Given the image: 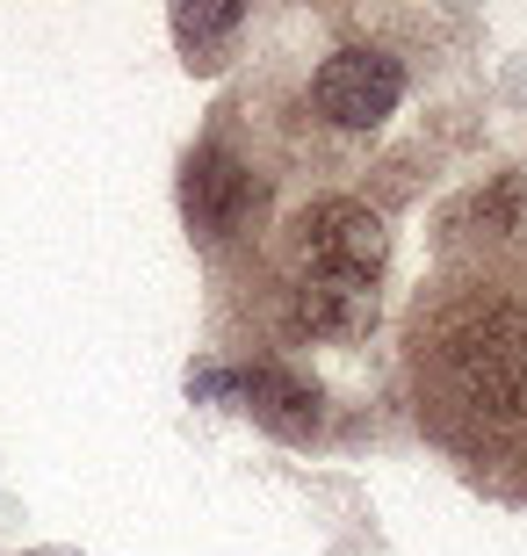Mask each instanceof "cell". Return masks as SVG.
I'll return each mask as SVG.
<instances>
[{"label": "cell", "instance_id": "6da1fadb", "mask_svg": "<svg viewBox=\"0 0 527 556\" xmlns=\"http://www.w3.org/2000/svg\"><path fill=\"white\" fill-rule=\"evenodd\" d=\"M419 413L469 448H506L527 433V304L513 289H455L419 318Z\"/></svg>", "mask_w": 527, "mask_h": 556}, {"label": "cell", "instance_id": "7a4b0ae2", "mask_svg": "<svg viewBox=\"0 0 527 556\" xmlns=\"http://www.w3.org/2000/svg\"><path fill=\"white\" fill-rule=\"evenodd\" d=\"M390 261L384 217L354 195H318L289 217V332L354 340L376 326V282Z\"/></svg>", "mask_w": 527, "mask_h": 556}, {"label": "cell", "instance_id": "3957f363", "mask_svg": "<svg viewBox=\"0 0 527 556\" xmlns=\"http://www.w3.org/2000/svg\"><path fill=\"white\" fill-rule=\"evenodd\" d=\"M311 102H318L325 124H340V130H376L390 109L405 102V65L390 59V51L347 43V51H332V59L318 65Z\"/></svg>", "mask_w": 527, "mask_h": 556}, {"label": "cell", "instance_id": "277c9868", "mask_svg": "<svg viewBox=\"0 0 527 556\" xmlns=\"http://www.w3.org/2000/svg\"><path fill=\"white\" fill-rule=\"evenodd\" d=\"M253 174H246L224 144H203L181 174V210H188V231H203V239H231L246 225V210H253Z\"/></svg>", "mask_w": 527, "mask_h": 556}, {"label": "cell", "instance_id": "5b68a950", "mask_svg": "<svg viewBox=\"0 0 527 556\" xmlns=\"http://www.w3.org/2000/svg\"><path fill=\"white\" fill-rule=\"evenodd\" d=\"M224 391L246 397V413L283 441H311L318 433V383H304L283 362H253V369H224Z\"/></svg>", "mask_w": 527, "mask_h": 556}, {"label": "cell", "instance_id": "8992f818", "mask_svg": "<svg viewBox=\"0 0 527 556\" xmlns=\"http://www.w3.org/2000/svg\"><path fill=\"white\" fill-rule=\"evenodd\" d=\"M246 29V8H231V0H217V8H174V37H181L188 65H217L224 43Z\"/></svg>", "mask_w": 527, "mask_h": 556}]
</instances>
